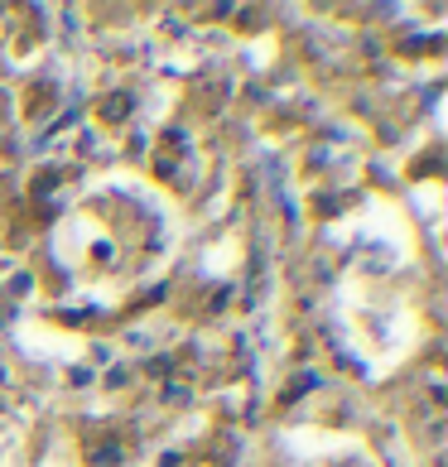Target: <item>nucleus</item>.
I'll use <instances>...</instances> for the list:
<instances>
[{"mask_svg": "<svg viewBox=\"0 0 448 467\" xmlns=\"http://www.w3.org/2000/svg\"><path fill=\"white\" fill-rule=\"evenodd\" d=\"M97 462H107V467H111V462H120V453H116V443H101V448H97Z\"/></svg>", "mask_w": 448, "mask_h": 467, "instance_id": "nucleus-1", "label": "nucleus"}]
</instances>
